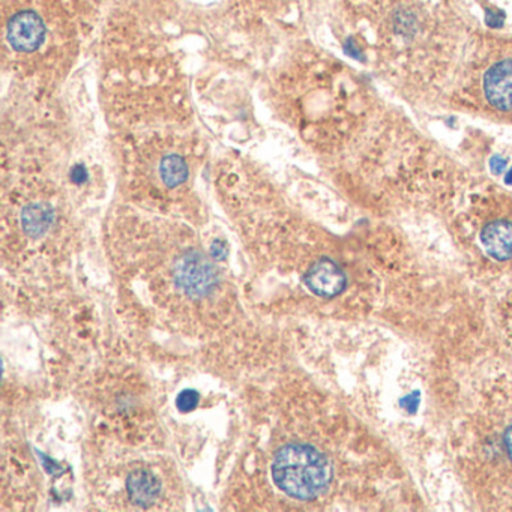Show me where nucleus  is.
<instances>
[{"mask_svg":"<svg viewBox=\"0 0 512 512\" xmlns=\"http://www.w3.org/2000/svg\"><path fill=\"white\" fill-rule=\"evenodd\" d=\"M200 395L199 392L193 391V389H185L179 394L178 400H176V406L181 412H191L199 406Z\"/></svg>","mask_w":512,"mask_h":512,"instance_id":"nucleus-9","label":"nucleus"},{"mask_svg":"<svg viewBox=\"0 0 512 512\" xmlns=\"http://www.w3.org/2000/svg\"><path fill=\"white\" fill-rule=\"evenodd\" d=\"M175 281L191 298H205L217 286V271L203 254L187 251L176 262Z\"/></svg>","mask_w":512,"mask_h":512,"instance_id":"nucleus-3","label":"nucleus"},{"mask_svg":"<svg viewBox=\"0 0 512 512\" xmlns=\"http://www.w3.org/2000/svg\"><path fill=\"white\" fill-rule=\"evenodd\" d=\"M272 478L284 493L295 499H316L331 484L332 466L328 458L310 445L283 446L272 463Z\"/></svg>","mask_w":512,"mask_h":512,"instance_id":"nucleus-2","label":"nucleus"},{"mask_svg":"<svg viewBox=\"0 0 512 512\" xmlns=\"http://www.w3.org/2000/svg\"><path fill=\"white\" fill-rule=\"evenodd\" d=\"M127 488L134 503L148 506L152 505L160 496L161 484L154 473L145 469H137L128 478Z\"/></svg>","mask_w":512,"mask_h":512,"instance_id":"nucleus-7","label":"nucleus"},{"mask_svg":"<svg viewBox=\"0 0 512 512\" xmlns=\"http://www.w3.org/2000/svg\"><path fill=\"white\" fill-rule=\"evenodd\" d=\"M65 26L58 0H4L5 53L14 64H49L67 37Z\"/></svg>","mask_w":512,"mask_h":512,"instance_id":"nucleus-1","label":"nucleus"},{"mask_svg":"<svg viewBox=\"0 0 512 512\" xmlns=\"http://www.w3.org/2000/svg\"><path fill=\"white\" fill-rule=\"evenodd\" d=\"M479 241L491 259L499 262L512 259V221H490L481 230Z\"/></svg>","mask_w":512,"mask_h":512,"instance_id":"nucleus-6","label":"nucleus"},{"mask_svg":"<svg viewBox=\"0 0 512 512\" xmlns=\"http://www.w3.org/2000/svg\"><path fill=\"white\" fill-rule=\"evenodd\" d=\"M499 451L505 454L506 460L512 466V422L503 428V433L499 437Z\"/></svg>","mask_w":512,"mask_h":512,"instance_id":"nucleus-10","label":"nucleus"},{"mask_svg":"<svg viewBox=\"0 0 512 512\" xmlns=\"http://www.w3.org/2000/svg\"><path fill=\"white\" fill-rule=\"evenodd\" d=\"M304 281L311 292L322 298H334L346 287V275L343 269L326 257L310 266Z\"/></svg>","mask_w":512,"mask_h":512,"instance_id":"nucleus-4","label":"nucleus"},{"mask_svg":"<svg viewBox=\"0 0 512 512\" xmlns=\"http://www.w3.org/2000/svg\"><path fill=\"white\" fill-rule=\"evenodd\" d=\"M484 94L494 109L512 110V61L499 62L487 71Z\"/></svg>","mask_w":512,"mask_h":512,"instance_id":"nucleus-5","label":"nucleus"},{"mask_svg":"<svg viewBox=\"0 0 512 512\" xmlns=\"http://www.w3.org/2000/svg\"><path fill=\"white\" fill-rule=\"evenodd\" d=\"M55 211L47 203H31L22 212V227L31 238H41L52 229Z\"/></svg>","mask_w":512,"mask_h":512,"instance_id":"nucleus-8","label":"nucleus"}]
</instances>
